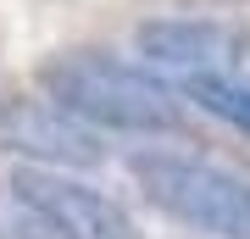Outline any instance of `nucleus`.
Here are the masks:
<instances>
[{
    "label": "nucleus",
    "instance_id": "nucleus-5",
    "mask_svg": "<svg viewBox=\"0 0 250 239\" xmlns=\"http://www.w3.org/2000/svg\"><path fill=\"white\" fill-rule=\"evenodd\" d=\"M139 56L156 67H172V72H223L239 62V34L228 22H211V17H156V22H139Z\"/></svg>",
    "mask_w": 250,
    "mask_h": 239
},
{
    "label": "nucleus",
    "instance_id": "nucleus-4",
    "mask_svg": "<svg viewBox=\"0 0 250 239\" xmlns=\"http://www.w3.org/2000/svg\"><path fill=\"white\" fill-rule=\"evenodd\" d=\"M0 145L45 161H67V167H95L106 156L95 128L62 111L56 100H0Z\"/></svg>",
    "mask_w": 250,
    "mask_h": 239
},
{
    "label": "nucleus",
    "instance_id": "nucleus-6",
    "mask_svg": "<svg viewBox=\"0 0 250 239\" xmlns=\"http://www.w3.org/2000/svg\"><path fill=\"white\" fill-rule=\"evenodd\" d=\"M184 100H195L200 111H211V117H223V123L233 128H245L250 133V78L245 72H189L184 78Z\"/></svg>",
    "mask_w": 250,
    "mask_h": 239
},
{
    "label": "nucleus",
    "instance_id": "nucleus-3",
    "mask_svg": "<svg viewBox=\"0 0 250 239\" xmlns=\"http://www.w3.org/2000/svg\"><path fill=\"white\" fill-rule=\"evenodd\" d=\"M11 200L56 239H139L117 200H106L100 189L78 184V178H62L56 167L11 173Z\"/></svg>",
    "mask_w": 250,
    "mask_h": 239
},
{
    "label": "nucleus",
    "instance_id": "nucleus-2",
    "mask_svg": "<svg viewBox=\"0 0 250 239\" xmlns=\"http://www.w3.org/2000/svg\"><path fill=\"white\" fill-rule=\"evenodd\" d=\"M134 178L145 200L161 206L167 217L211 239H250V184L239 173L189 151H145L134 156Z\"/></svg>",
    "mask_w": 250,
    "mask_h": 239
},
{
    "label": "nucleus",
    "instance_id": "nucleus-1",
    "mask_svg": "<svg viewBox=\"0 0 250 239\" xmlns=\"http://www.w3.org/2000/svg\"><path fill=\"white\" fill-rule=\"evenodd\" d=\"M45 100L72 111L89 128H123V133H172L184 128V106L156 72L139 62H123L111 50H67L39 72Z\"/></svg>",
    "mask_w": 250,
    "mask_h": 239
}]
</instances>
